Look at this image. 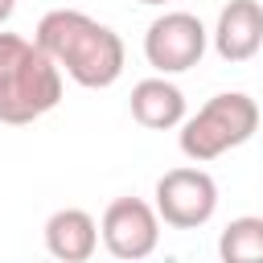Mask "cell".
<instances>
[{"instance_id": "cell-1", "label": "cell", "mask_w": 263, "mask_h": 263, "mask_svg": "<svg viewBox=\"0 0 263 263\" xmlns=\"http://www.w3.org/2000/svg\"><path fill=\"white\" fill-rule=\"evenodd\" d=\"M33 41L53 58L58 70H66L86 90H103V86L119 82L123 62H127L123 37L78 8H49L37 21Z\"/></svg>"}, {"instance_id": "cell-2", "label": "cell", "mask_w": 263, "mask_h": 263, "mask_svg": "<svg viewBox=\"0 0 263 263\" xmlns=\"http://www.w3.org/2000/svg\"><path fill=\"white\" fill-rule=\"evenodd\" d=\"M62 103V70L53 58L21 37L0 33V123H33Z\"/></svg>"}, {"instance_id": "cell-3", "label": "cell", "mask_w": 263, "mask_h": 263, "mask_svg": "<svg viewBox=\"0 0 263 263\" xmlns=\"http://www.w3.org/2000/svg\"><path fill=\"white\" fill-rule=\"evenodd\" d=\"M255 132H259V103L242 90H222L210 103H201L197 115H185L181 152L193 164H205L230 148H242Z\"/></svg>"}, {"instance_id": "cell-4", "label": "cell", "mask_w": 263, "mask_h": 263, "mask_svg": "<svg viewBox=\"0 0 263 263\" xmlns=\"http://www.w3.org/2000/svg\"><path fill=\"white\" fill-rule=\"evenodd\" d=\"M152 210L160 214L164 226L173 230H197L214 218L218 210V181L205 173V168H193V164H181V168H168L160 181H156V201Z\"/></svg>"}, {"instance_id": "cell-5", "label": "cell", "mask_w": 263, "mask_h": 263, "mask_svg": "<svg viewBox=\"0 0 263 263\" xmlns=\"http://www.w3.org/2000/svg\"><path fill=\"white\" fill-rule=\"evenodd\" d=\"M205 41H210V33L193 12H181V8L177 12H160L144 33V58L164 78L168 74H185V70H193L201 62Z\"/></svg>"}, {"instance_id": "cell-6", "label": "cell", "mask_w": 263, "mask_h": 263, "mask_svg": "<svg viewBox=\"0 0 263 263\" xmlns=\"http://www.w3.org/2000/svg\"><path fill=\"white\" fill-rule=\"evenodd\" d=\"M99 238L103 247L111 251V259L119 263H140L156 251L160 242V214L140 201V197H115L107 210H103V222H99Z\"/></svg>"}, {"instance_id": "cell-7", "label": "cell", "mask_w": 263, "mask_h": 263, "mask_svg": "<svg viewBox=\"0 0 263 263\" xmlns=\"http://www.w3.org/2000/svg\"><path fill=\"white\" fill-rule=\"evenodd\" d=\"M214 49L222 62H251L263 49V4L230 0L214 25Z\"/></svg>"}, {"instance_id": "cell-8", "label": "cell", "mask_w": 263, "mask_h": 263, "mask_svg": "<svg viewBox=\"0 0 263 263\" xmlns=\"http://www.w3.org/2000/svg\"><path fill=\"white\" fill-rule=\"evenodd\" d=\"M45 251L58 263H86L99 251V222L78 205L53 210L45 222Z\"/></svg>"}, {"instance_id": "cell-9", "label": "cell", "mask_w": 263, "mask_h": 263, "mask_svg": "<svg viewBox=\"0 0 263 263\" xmlns=\"http://www.w3.org/2000/svg\"><path fill=\"white\" fill-rule=\"evenodd\" d=\"M127 107H132V119L140 127H148V132H168V127H181L185 123V95L164 74L136 82Z\"/></svg>"}, {"instance_id": "cell-10", "label": "cell", "mask_w": 263, "mask_h": 263, "mask_svg": "<svg viewBox=\"0 0 263 263\" xmlns=\"http://www.w3.org/2000/svg\"><path fill=\"white\" fill-rule=\"evenodd\" d=\"M218 259L222 263H263V218L242 214L226 222L218 234Z\"/></svg>"}, {"instance_id": "cell-11", "label": "cell", "mask_w": 263, "mask_h": 263, "mask_svg": "<svg viewBox=\"0 0 263 263\" xmlns=\"http://www.w3.org/2000/svg\"><path fill=\"white\" fill-rule=\"evenodd\" d=\"M12 12H16V0H0V25H4Z\"/></svg>"}, {"instance_id": "cell-12", "label": "cell", "mask_w": 263, "mask_h": 263, "mask_svg": "<svg viewBox=\"0 0 263 263\" xmlns=\"http://www.w3.org/2000/svg\"><path fill=\"white\" fill-rule=\"evenodd\" d=\"M140 4H168V0H140Z\"/></svg>"}, {"instance_id": "cell-13", "label": "cell", "mask_w": 263, "mask_h": 263, "mask_svg": "<svg viewBox=\"0 0 263 263\" xmlns=\"http://www.w3.org/2000/svg\"><path fill=\"white\" fill-rule=\"evenodd\" d=\"M49 263H58V259H49Z\"/></svg>"}]
</instances>
